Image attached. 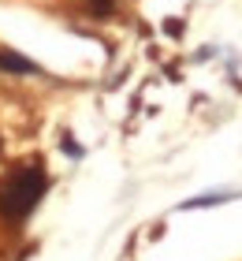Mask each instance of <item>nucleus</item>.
Masks as SVG:
<instances>
[{
    "instance_id": "5",
    "label": "nucleus",
    "mask_w": 242,
    "mask_h": 261,
    "mask_svg": "<svg viewBox=\"0 0 242 261\" xmlns=\"http://www.w3.org/2000/svg\"><path fill=\"white\" fill-rule=\"evenodd\" d=\"M64 153H71V157H82V146L78 142H71V135L64 138Z\"/></svg>"
},
{
    "instance_id": "1",
    "label": "nucleus",
    "mask_w": 242,
    "mask_h": 261,
    "mask_svg": "<svg viewBox=\"0 0 242 261\" xmlns=\"http://www.w3.org/2000/svg\"><path fill=\"white\" fill-rule=\"evenodd\" d=\"M45 187H48L45 164H26V168H19L4 187H0V217L4 220L30 217V213L38 209V201L45 198Z\"/></svg>"
},
{
    "instance_id": "3",
    "label": "nucleus",
    "mask_w": 242,
    "mask_h": 261,
    "mask_svg": "<svg viewBox=\"0 0 242 261\" xmlns=\"http://www.w3.org/2000/svg\"><path fill=\"white\" fill-rule=\"evenodd\" d=\"M231 194H201V198H190V201H183L179 209H201V205H216V201H227Z\"/></svg>"
},
{
    "instance_id": "2",
    "label": "nucleus",
    "mask_w": 242,
    "mask_h": 261,
    "mask_svg": "<svg viewBox=\"0 0 242 261\" xmlns=\"http://www.w3.org/2000/svg\"><path fill=\"white\" fill-rule=\"evenodd\" d=\"M0 67L15 71V75H38V64H30L26 56H19V53H0Z\"/></svg>"
},
{
    "instance_id": "4",
    "label": "nucleus",
    "mask_w": 242,
    "mask_h": 261,
    "mask_svg": "<svg viewBox=\"0 0 242 261\" xmlns=\"http://www.w3.org/2000/svg\"><path fill=\"white\" fill-rule=\"evenodd\" d=\"M112 8H116V0H90V11H93V15H108Z\"/></svg>"
}]
</instances>
